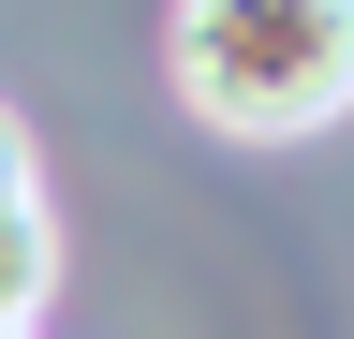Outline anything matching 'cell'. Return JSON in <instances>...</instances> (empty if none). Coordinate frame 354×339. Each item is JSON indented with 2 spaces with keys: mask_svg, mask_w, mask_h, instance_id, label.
<instances>
[{
  "mask_svg": "<svg viewBox=\"0 0 354 339\" xmlns=\"http://www.w3.org/2000/svg\"><path fill=\"white\" fill-rule=\"evenodd\" d=\"M0 339H30V325H0Z\"/></svg>",
  "mask_w": 354,
  "mask_h": 339,
  "instance_id": "3957f363",
  "label": "cell"
},
{
  "mask_svg": "<svg viewBox=\"0 0 354 339\" xmlns=\"http://www.w3.org/2000/svg\"><path fill=\"white\" fill-rule=\"evenodd\" d=\"M59 295V222H44V177H30V133L0 104V325H30Z\"/></svg>",
  "mask_w": 354,
  "mask_h": 339,
  "instance_id": "7a4b0ae2",
  "label": "cell"
},
{
  "mask_svg": "<svg viewBox=\"0 0 354 339\" xmlns=\"http://www.w3.org/2000/svg\"><path fill=\"white\" fill-rule=\"evenodd\" d=\"M177 104L236 148L354 118V0H177Z\"/></svg>",
  "mask_w": 354,
  "mask_h": 339,
  "instance_id": "6da1fadb",
  "label": "cell"
}]
</instances>
